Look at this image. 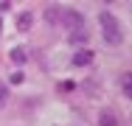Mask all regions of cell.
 <instances>
[{
	"label": "cell",
	"mask_w": 132,
	"mask_h": 126,
	"mask_svg": "<svg viewBox=\"0 0 132 126\" xmlns=\"http://www.w3.org/2000/svg\"><path fill=\"white\" fill-rule=\"evenodd\" d=\"M98 23H101V31H104V39L110 45H121L124 42V34H121V23L110 14V11H101L98 14Z\"/></svg>",
	"instance_id": "6da1fadb"
},
{
	"label": "cell",
	"mask_w": 132,
	"mask_h": 126,
	"mask_svg": "<svg viewBox=\"0 0 132 126\" xmlns=\"http://www.w3.org/2000/svg\"><path fill=\"white\" fill-rule=\"evenodd\" d=\"M62 20H65V25H68L70 31H73V28L79 31V25H81V14H79V11H62Z\"/></svg>",
	"instance_id": "7a4b0ae2"
},
{
	"label": "cell",
	"mask_w": 132,
	"mask_h": 126,
	"mask_svg": "<svg viewBox=\"0 0 132 126\" xmlns=\"http://www.w3.org/2000/svg\"><path fill=\"white\" fill-rule=\"evenodd\" d=\"M90 62H93V53H90V50L73 53V65H76V67H84V65H90Z\"/></svg>",
	"instance_id": "3957f363"
},
{
	"label": "cell",
	"mask_w": 132,
	"mask_h": 126,
	"mask_svg": "<svg viewBox=\"0 0 132 126\" xmlns=\"http://www.w3.org/2000/svg\"><path fill=\"white\" fill-rule=\"evenodd\" d=\"M98 123H101V126H118V115L110 112V109H104V112L98 115Z\"/></svg>",
	"instance_id": "277c9868"
},
{
	"label": "cell",
	"mask_w": 132,
	"mask_h": 126,
	"mask_svg": "<svg viewBox=\"0 0 132 126\" xmlns=\"http://www.w3.org/2000/svg\"><path fill=\"white\" fill-rule=\"evenodd\" d=\"M11 62H14V65H26L28 62V50L26 48H14L11 50Z\"/></svg>",
	"instance_id": "5b68a950"
},
{
	"label": "cell",
	"mask_w": 132,
	"mask_h": 126,
	"mask_svg": "<svg viewBox=\"0 0 132 126\" xmlns=\"http://www.w3.org/2000/svg\"><path fill=\"white\" fill-rule=\"evenodd\" d=\"M45 20H48V23L62 20V8H59V6H48V8H45Z\"/></svg>",
	"instance_id": "8992f818"
},
{
	"label": "cell",
	"mask_w": 132,
	"mask_h": 126,
	"mask_svg": "<svg viewBox=\"0 0 132 126\" xmlns=\"http://www.w3.org/2000/svg\"><path fill=\"white\" fill-rule=\"evenodd\" d=\"M121 90H124L127 98H132V73H124V76H121Z\"/></svg>",
	"instance_id": "52a82bcc"
},
{
	"label": "cell",
	"mask_w": 132,
	"mask_h": 126,
	"mask_svg": "<svg viewBox=\"0 0 132 126\" xmlns=\"http://www.w3.org/2000/svg\"><path fill=\"white\" fill-rule=\"evenodd\" d=\"M31 23H34V20H31V14H20V17H17V28H20V31H28V28H31Z\"/></svg>",
	"instance_id": "ba28073f"
},
{
	"label": "cell",
	"mask_w": 132,
	"mask_h": 126,
	"mask_svg": "<svg viewBox=\"0 0 132 126\" xmlns=\"http://www.w3.org/2000/svg\"><path fill=\"white\" fill-rule=\"evenodd\" d=\"M84 39H87V34H84V31H70V42H84Z\"/></svg>",
	"instance_id": "9c48e42d"
},
{
	"label": "cell",
	"mask_w": 132,
	"mask_h": 126,
	"mask_svg": "<svg viewBox=\"0 0 132 126\" xmlns=\"http://www.w3.org/2000/svg\"><path fill=\"white\" fill-rule=\"evenodd\" d=\"M6 98H9V93H6V84H0V106L6 104Z\"/></svg>",
	"instance_id": "30bf717a"
},
{
	"label": "cell",
	"mask_w": 132,
	"mask_h": 126,
	"mask_svg": "<svg viewBox=\"0 0 132 126\" xmlns=\"http://www.w3.org/2000/svg\"><path fill=\"white\" fill-rule=\"evenodd\" d=\"M11 84H23V73H14V76H11Z\"/></svg>",
	"instance_id": "8fae6325"
},
{
	"label": "cell",
	"mask_w": 132,
	"mask_h": 126,
	"mask_svg": "<svg viewBox=\"0 0 132 126\" xmlns=\"http://www.w3.org/2000/svg\"><path fill=\"white\" fill-rule=\"evenodd\" d=\"M0 31H3V23H0Z\"/></svg>",
	"instance_id": "7c38bea8"
}]
</instances>
